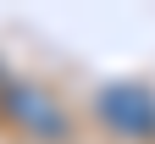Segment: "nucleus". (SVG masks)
<instances>
[{"mask_svg": "<svg viewBox=\"0 0 155 144\" xmlns=\"http://www.w3.org/2000/svg\"><path fill=\"white\" fill-rule=\"evenodd\" d=\"M0 111H6L22 133H33V139H45V144H55V139H67V111L55 105V94H45L39 83H22V78H6L0 83Z\"/></svg>", "mask_w": 155, "mask_h": 144, "instance_id": "nucleus-1", "label": "nucleus"}, {"mask_svg": "<svg viewBox=\"0 0 155 144\" xmlns=\"http://www.w3.org/2000/svg\"><path fill=\"white\" fill-rule=\"evenodd\" d=\"M94 111L122 139H139V144L155 139V89H144V83H100Z\"/></svg>", "mask_w": 155, "mask_h": 144, "instance_id": "nucleus-2", "label": "nucleus"}, {"mask_svg": "<svg viewBox=\"0 0 155 144\" xmlns=\"http://www.w3.org/2000/svg\"><path fill=\"white\" fill-rule=\"evenodd\" d=\"M0 83H6V72H0Z\"/></svg>", "mask_w": 155, "mask_h": 144, "instance_id": "nucleus-3", "label": "nucleus"}]
</instances>
